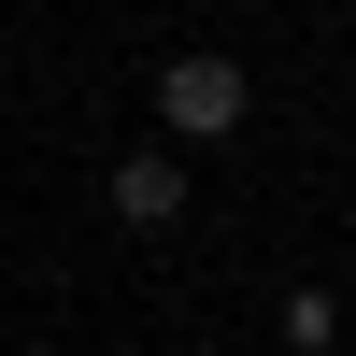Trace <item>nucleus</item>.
Here are the masks:
<instances>
[{
    "label": "nucleus",
    "mask_w": 356,
    "mask_h": 356,
    "mask_svg": "<svg viewBox=\"0 0 356 356\" xmlns=\"http://www.w3.org/2000/svg\"><path fill=\"white\" fill-rule=\"evenodd\" d=\"M157 114L186 143H228L243 129V72H228V57H157Z\"/></svg>",
    "instance_id": "nucleus-1"
},
{
    "label": "nucleus",
    "mask_w": 356,
    "mask_h": 356,
    "mask_svg": "<svg viewBox=\"0 0 356 356\" xmlns=\"http://www.w3.org/2000/svg\"><path fill=\"white\" fill-rule=\"evenodd\" d=\"M114 214H129V228H171V214H186V171H171V157H114Z\"/></svg>",
    "instance_id": "nucleus-2"
},
{
    "label": "nucleus",
    "mask_w": 356,
    "mask_h": 356,
    "mask_svg": "<svg viewBox=\"0 0 356 356\" xmlns=\"http://www.w3.org/2000/svg\"><path fill=\"white\" fill-rule=\"evenodd\" d=\"M328 328H342V300H328V285H285V342H300V356H328Z\"/></svg>",
    "instance_id": "nucleus-3"
}]
</instances>
